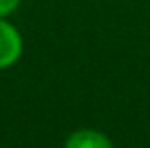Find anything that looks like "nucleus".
I'll list each match as a JSON object with an SVG mask.
<instances>
[{
    "label": "nucleus",
    "instance_id": "obj_1",
    "mask_svg": "<svg viewBox=\"0 0 150 148\" xmlns=\"http://www.w3.org/2000/svg\"><path fill=\"white\" fill-rule=\"evenodd\" d=\"M23 36L8 17H0V70L10 68L23 55Z\"/></svg>",
    "mask_w": 150,
    "mask_h": 148
},
{
    "label": "nucleus",
    "instance_id": "obj_3",
    "mask_svg": "<svg viewBox=\"0 0 150 148\" xmlns=\"http://www.w3.org/2000/svg\"><path fill=\"white\" fill-rule=\"evenodd\" d=\"M23 0H0V17H10L19 6H21Z\"/></svg>",
    "mask_w": 150,
    "mask_h": 148
},
{
    "label": "nucleus",
    "instance_id": "obj_2",
    "mask_svg": "<svg viewBox=\"0 0 150 148\" xmlns=\"http://www.w3.org/2000/svg\"><path fill=\"white\" fill-rule=\"evenodd\" d=\"M65 148H114L108 135L97 129H78L65 141Z\"/></svg>",
    "mask_w": 150,
    "mask_h": 148
}]
</instances>
